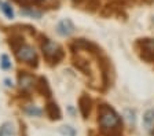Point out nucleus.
<instances>
[{
  "label": "nucleus",
  "instance_id": "obj_15",
  "mask_svg": "<svg viewBox=\"0 0 154 136\" xmlns=\"http://www.w3.org/2000/svg\"><path fill=\"white\" fill-rule=\"evenodd\" d=\"M26 113L33 114V116H40V114H42V110L37 109V107H28V109H26Z\"/></svg>",
  "mask_w": 154,
  "mask_h": 136
},
{
  "label": "nucleus",
  "instance_id": "obj_12",
  "mask_svg": "<svg viewBox=\"0 0 154 136\" xmlns=\"http://www.w3.org/2000/svg\"><path fill=\"white\" fill-rule=\"evenodd\" d=\"M0 10L3 11V14L7 17V18H14V10H13V7L10 6L7 2H0Z\"/></svg>",
  "mask_w": 154,
  "mask_h": 136
},
{
  "label": "nucleus",
  "instance_id": "obj_4",
  "mask_svg": "<svg viewBox=\"0 0 154 136\" xmlns=\"http://www.w3.org/2000/svg\"><path fill=\"white\" fill-rule=\"evenodd\" d=\"M139 47L142 51V58L149 62H154V40H142L139 41Z\"/></svg>",
  "mask_w": 154,
  "mask_h": 136
},
{
  "label": "nucleus",
  "instance_id": "obj_8",
  "mask_svg": "<svg viewBox=\"0 0 154 136\" xmlns=\"http://www.w3.org/2000/svg\"><path fill=\"white\" fill-rule=\"evenodd\" d=\"M45 113L47 116L51 118V120H59L61 118V110L55 102H50L47 103V107H45Z\"/></svg>",
  "mask_w": 154,
  "mask_h": 136
},
{
  "label": "nucleus",
  "instance_id": "obj_5",
  "mask_svg": "<svg viewBox=\"0 0 154 136\" xmlns=\"http://www.w3.org/2000/svg\"><path fill=\"white\" fill-rule=\"evenodd\" d=\"M74 25L70 20H62L61 22L57 25V32L58 35L63 36V37H67V36H70L72 33L74 32Z\"/></svg>",
  "mask_w": 154,
  "mask_h": 136
},
{
  "label": "nucleus",
  "instance_id": "obj_11",
  "mask_svg": "<svg viewBox=\"0 0 154 136\" xmlns=\"http://www.w3.org/2000/svg\"><path fill=\"white\" fill-rule=\"evenodd\" d=\"M15 135V129L11 122H4L0 126V136H14Z\"/></svg>",
  "mask_w": 154,
  "mask_h": 136
},
{
  "label": "nucleus",
  "instance_id": "obj_13",
  "mask_svg": "<svg viewBox=\"0 0 154 136\" xmlns=\"http://www.w3.org/2000/svg\"><path fill=\"white\" fill-rule=\"evenodd\" d=\"M0 66H2V69H4V70H8V69L11 68V62H10L8 56H7L6 54H3V55L0 56Z\"/></svg>",
  "mask_w": 154,
  "mask_h": 136
},
{
  "label": "nucleus",
  "instance_id": "obj_9",
  "mask_svg": "<svg viewBox=\"0 0 154 136\" xmlns=\"http://www.w3.org/2000/svg\"><path fill=\"white\" fill-rule=\"evenodd\" d=\"M37 89L42 95H45V96H51V89L48 87V83L44 77L38 78V84H37Z\"/></svg>",
  "mask_w": 154,
  "mask_h": 136
},
{
  "label": "nucleus",
  "instance_id": "obj_1",
  "mask_svg": "<svg viewBox=\"0 0 154 136\" xmlns=\"http://www.w3.org/2000/svg\"><path fill=\"white\" fill-rule=\"evenodd\" d=\"M99 125L105 132H110V136H120L121 120L119 114L107 104L99 107Z\"/></svg>",
  "mask_w": 154,
  "mask_h": 136
},
{
  "label": "nucleus",
  "instance_id": "obj_7",
  "mask_svg": "<svg viewBox=\"0 0 154 136\" xmlns=\"http://www.w3.org/2000/svg\"><path fill=\"white\" fill-rule=\"evenodd\" d=\"M18 83H19V87L22 88V89H29V88H32L33 84H35V78L30 74L22 71V74H19V77H18Z\"/></svg>",
  "mask_w": 154,
  "mask_h": 136
},
{
  "label": "nucleus",
  "instance_id": "obj_3",
  "mask_svg": "<svg viewBox=\"0 0 154 136\" xmlns=\"http://www.w3.org/2000/svg\"><path fill=\"white\" fill-rule=\"evenodd\" d=\"M17 58L19 61L25 62L30 66H37V54H36L35 48L28 44H21L18 48L15 50Z\"/></svg>",
  "mask_w": 154,
  "mask_h": 136
},
{
  "label": "nucleus",
  "instance_id": "obj_2",
  "mask_svg": "<svg viewBox=\"0 0 154 136\" xmlns=\"http://www.w3.org/2000/svg\"><path fill=\"white\" fill-rule=\"evenodd\" d=\"M42 50H43L44 58L50 63H58L63 58V50L61 48V45L48 39H44V41L42 44Z\"/></svg>",
  "mask_w": 154,
  "mask_h": 136
},
{
  "label": "nucleus",
  "instance_id": "obj_16",
  "mask_svg": "<svg viewBox=\"0 0 154 136\" xmlns=\"http://www.w3.org/2000/svg\"><path fill=\"white\" fill-rule=\"evenodd\" d=\"M125 113L128 114V117H127V118H128V120H129V122L135 124V113H134V111H131V110H127V111H125Z\"/></svg>",
  "mask_w": 154,
  "mask_h": 136
},
{
  "label": "nucleus",
  "instance_id": "obj_10",
  "mask_svg": "<svg viewBox=\"0 0 154 136\" xmlns=\"http://www.w3.org/2000/svg\"><path fill=\"white\" fill-rule=\"evenodd\" d=\"M143 125L146 126V129L150 131L154 126V110H147L143 116Z\"/></svg>",
  "mask_w": 154,
  "mask_h": 136
},
{
  "label": "nucleus",
  "instance_id": "obj_14",
  "mask_svg": "<svg viewBox=\"0 0 154 136\" xmlns=\"http://www.w3.org/2000/svg\"><path fill=\"white\" fill-rule=\"evenodd\" d=\"M21 14H25V15H30V17H36V18H40L42 14L38 13V11H35V10H22Z\"/></svg>",
  "mask_w": 154,
  "mask_h": 136
},
{
  "label": "nucleus",
  "instance_id": "obj_6",
  "mask_svg": "<svg viewBox=\"0 0 154 136\" xmlns=\"http://www.w3.org/2000/svg\"><path fill=\"white\" fill-rule=\"evenodd\" d=\"M79 109H80V113L84 118H88L91 111V99L87 95H81L80 99H79Z\"/></svg>",
  "mask_w": 154,
  "mask_h": 136
}]
</instances>
